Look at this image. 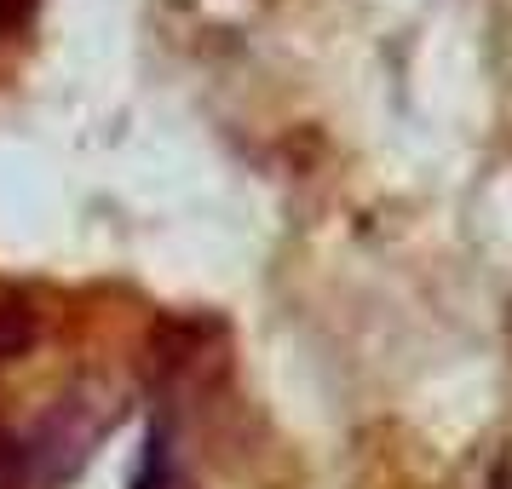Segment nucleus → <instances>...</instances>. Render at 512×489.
Returning a JSON list of instances; mask_svg holds the SVG:
<instances>
[{"label": "nucleus", "instance_id": "obj_1", "mask_svg": "<svg viewBox=\"0 0 512 489\" xmlns=\"http://www.w3.org/2000/svg\"><path fill=\"white\" fill-rule=\"evenodd\" d=\"M116 420H121V397H110L104 380H81L75 392H64L41 415L35 438L24 443V484H41V489L70 484L87 466V455L110 438Z\"/></svg>", "mask_w": 512, "mask_h": 489}, {"label": "nucleus", "instance_id": "obj_4", "mask_svg": "<svg viewBox=\"0 0 512 489\" xmlns=\"http://www.w3.org/2000/svg\"><path fill=\"white\" fill-rule=\"evenodd\" d=\"M24 484V443L12 432H0V489H18Z\"/></svg>", "mask_w": 512, "mask_h": 489}, {"label": "nucleus", "instance_id": "obj_2", "mask_svg": "<svg viewBox=\"0 0 512 489\" xmlns=\"http://www.w3.org/2000/svg\"><path fill=\"white\" fill-rule=\"evenodd\" d=\"M35 334H41V317H35V305L18 300V294H0V363L24 357V351L35 346Z\"/></svg>", "mask_w": 512, "mask_h": 489}, {"label": "nucleus", "instance_id": "obj_3", "mask_svg": "<svg viewBox=\"0 0 512 489\" xmlns=\"http://www.w3.org/2000/svg\"><path fill=\"white\" fill-rule=\"evenodd\" d=\"M133 489H185V484H179V466H173V443H167L162 426H156L150 443H144V461H139Z\"/></svg>", "mask_w": 512, "mask_h": 489}, {"label": "nucleus", "instance_id": "obj_5", "mask_svg": "<svg viewBox=\"0 0 512 489\" xmlns=\"http://www.w3.org/2000/svg\"><path fill=\"white\" fill-rule=\"evenodd\" d=\"M29 12V0H0V24H18Z\"/></svg>", "mask_w": 512, "mask_h": 489}]
</instances>
